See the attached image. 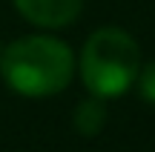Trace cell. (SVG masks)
I'll use <instances>...</instances> for the list:
<instances>
[{
	"label": "cell",
	"instance_id": "obj_1",
	"mask_svg": "<svg viewBox=\"0 0 155 152\" xmlns=\"http://www.w3.org/2000/svg\"><path fill=\"white\" fill-rule=\"evenodd\" d=\"M0 75L23 98H52L69 86L75 55L63 40L49 34L17 37L0 52Z\"/></svg>",
	"mask_w": 155,
	"mask_h": 152
},
{
	"label": "cell",
	"instance_id": "obj_2",
	"mask_svg": "<svg viewBox=\"0 0 155 152\" xmlns=\"http://www.w3.org/2000/svg\"><path fill=\"white\" fill-rule=\"evenodd\" d=\"M78 72L89 95L101 101L127 95L141 72V52L135 37L118 26L95 29L81 49Z\"/></svg>",
	"mask_w": 155,
	"mask_h": 152
},
{
	"label": "cell",
	"instance_id": "obj_3",
	"mask_svg": "<svg viewBox=\"0 0 155 152\" xmlns=\"http://www.w3.org/2000/svg\"><path fill=\"white\" fill-rule=\"evenodd\" d=\"M15 9L35 26L63 29L72 20H78L83 0H15Z\"/></svg>",
	"mask_w": 155,
	"mask_h": 152
},
{
	"label": "cell",
	"instance_id": "obj_4",
	"mask_svg": "<svg viewBox=\"0 0 155 152\" xmlns=\"http://www.w3.org/2000/svg\"><path fill=\"white\" fill-rule=\"evenodd\" d=\"M104 124H106V106H104L101 98L92 95V98H86V101H81L75 106V129L81 135H86V138L98 135L104 129Z\"/></svg>",
	"mask_w": 155,
	"mask_h": 152
},
{
	"label": "cell",
	"instance_id": "obj_5",
	"mask_svg": "<svg viewBox=\"0 0 155 152\" xmlns=\"http://www.w3.org/2000/svg\"><path fill=\"white\" fill-rule=\"evenodd\" d=\"M138 92H141V98H144L147 103H155V60H150L144 69L138 72Z\"/></svg>",
	"mask_w": 155,
	"mask_h": 152
}]
</instances>
